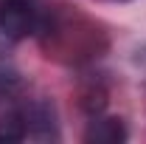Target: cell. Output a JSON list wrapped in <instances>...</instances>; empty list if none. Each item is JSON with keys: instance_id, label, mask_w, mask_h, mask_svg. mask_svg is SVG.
I'll list each match as a JSON object with an SVG mask.
<instances>
[{"instance_id": "1", "label": "cell", "mask_w": 146, "mask_h": 144, "mask_svg": "<svg viewBox=\"0 0 146 144\" xmlns=\"http://www.w3.org/2000/svg\"><path fill=\"white\" fill-rule=\"evenodd\" d=\"M0 26H3V31L11 40L20 42V40H25V37L39 31L42 14L28 0H6V3H0Z\"/></svg>"}, {"instance_id": "3", "label": "cell", "mask_w": 146, "mask_h": 144, "mask_svg": "<svg viewBox=\"0 0 146 144\" xmlns=\"http://www.w3.org/2000/svg\"><path fill=\"white\" fill-rule=\"evenodd\" d=\"M28 124H25V110L20 113H9L0 119V141H20L25 139Z\"/></svg>"}, {"instance_id": "4", "label": "cell", "mask_w": 146, "mask_h": 144, "mask_svg": "<svg viewBox=\"0 0 146 144\" xmlns=\"http://www.w3.org/2000/svg\"><path fill=\"white\" fill-rule=\"evenodd\" d=\"M14 45H17V40H11V37L3 31V26H0V57H3V54H9Z\"/></svg>"}, {"instance_id": "2", "label": "cell", "mask_w": 146, "mask_h": 144, "mask_svg": "<svg viewBox=\"0 0 146 144\" xmlns=\"http://www.w3.org/2000/svg\"><path fill=\"white\" fill-rule=\"evenodd\" d=\"M87 141H96V144H118L127 139V130L121 124V119H98L93 122L90 130L84 133Z\"/></svg>"}]
</instances>
